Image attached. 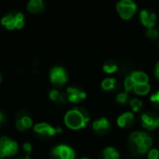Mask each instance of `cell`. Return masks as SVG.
<instances>
[{"instance_id": "6da1fadb", "label": "cell", "mask_w": 159, "mask_h": 159, "mask_svg": "<svg viewBox=\"0 0 159 159\" xmlns=\"http://www.w3.org/2000/svg\"><path fill=\"white\" fill-rule=\"evenodd\" d=\"M64 121L68 128L79 129L87 126L89 121V116L84 108H74L65 115Z\"/></svg>"}, {"instance_id": "7a4b0ae2", "label": "cell", "mask_w": 159, "mask_h": 159, "mask_svg": "<svg viewBox=\"0 0 159 159\" xmlns=\"http://www.w3.org/2000/svg\"><path fill=\"white\" fill-rule=\"evenodd\" d=\"M131 145L139 154H145L152 146V138L145 132L134 131L129 136Z\"/></svg>"}, {"instance_id": "3957f363", "label": "cell", "mask_w": 159, "mask_h": 159, "mask_svg": "<svg viewBox=\"0 0 159 159\" xmlns=\"http://www.w3.org/2000/svg\"><path fill=\"white\" fill-rule=\"evenodd\" d=\"M116 10L123 20H129L136 13L137 6L132 0H121L116 5Z\"/></svg>"}, {"instance_id": "277c9868", "label": "cell", "mask_w": 159, "mask_h": 159, "mask_svg": "<svg viewBox=\"0 0 159 159\" xmlns=\"http://www.w3.org/2000/svg\"><path fill=\"white\" fill-rule=\"evenodd\" d=\"M142 125L148 130H154L159 127V116L157 114L147 112L142 115Z\"/></svg>"}, {"instance_id": "5b68a950", "label": "cell", "mask_w": 159, "mask_h": 159, "mask_svg": "<svg viewBox=\"0 0 159 159\" xmlns=\"http://www.w3.org/2000/svg\"><path fill=\"white\" fill-rule=\"evenodd\" d=\"M55 159H75V152L67 145H59L52 150Z\"/></svg>"}, {"instance_id": "8992f818", "label": "cell", "mask_w": 159, "mask_h": 159, "mask_svg": "<svg viewBox=\"0 0 159 159\" xmlns=\"http://www.w3.org/2000/svg\"><path fill=\"white\" fill-rule=\"evenodd\" d=\"M50 80L55 85H63L67 81L65 70L61 67H54L50 71Z\"/></svg>"}, {"instance_id": "52a82bcc", "label": "cell", "mask_w": 159, "mask_h": 159, "mask_svg": "<svg viewBox=\"0 0 159 159\" xmlns=\"http://www.w3.org/2000/svg\"><path fill=\"white\" fill-rule=\"evenodd\" d=\"M140 20L143 25H144L148 29H151V28H154V26L156 25L157 15L155 13L150 12L149 10L143 9L140 13Z\"/></svg>"}, {"instance_id": "ba28073f", "label": "cell", "mask_w": 159, "mask_h": 159, "mask_svg": "<svg viewBox=\"0 0 159 159\" xmlns=\"http://www.w3.org/2000/svg\"><path fill=\"white\" fill-rule=\"evenodd\" d=\"M34 130L40 134H45V135H48V136H54L56 133L58 132H61V129H54L52 127H50L48 124L45 123H40L34 126Z\"/></svg>"}, {"instance_id": "9c48e42d", "label": "cell", "mask_w": 159, "mask_h": 159, "mask_svg": "<svg viewBox=\"0 0 159 159\" xmlns=\"http://www.w3.org/2000/svg\"><path fill=\"white\" fill-rule=\"evenodd\" d=\"M92 128H93V129L97 133L105 134L109 130V129H110V123H109V121L106 118L102 117V118H100V119H98V120L93 122Z\"/></svg>"}, {"instance_id": "30bf717a", "label": "cell", "mask_w": 159, "mask_h": 159, "mask_svg": "<svg viewBox=\"0 0 159 159\" xmlns=\"http://www.w3.org/2000/svg\"><path fill=\"white\" fill-rule=\"evenodd\" d=\"M67 92L69 93L68 99L72 102H79L86 98V93L76 88H68Z\"/></svg>"}, {"instance_id": "8fae6325", "label": "cell", "mask_w": 159, "mask_h": 159, "mask_svg": "<svg viewBox=\"0 0 159 159\" xmlns=\"http://www.w3.org/2000/svg\"><path fill=\"white\" fill-rule=\"evenodd\" d=\"M134 122V116L131 112H126L122 114L117 119V125L120 128H129Z\"/></svg>"}, {"instance_id": "7c38bea8", "label": "cell", "mask_w": 159, "mask_h": 159, "mask_svg": "<svg viewBox=\"0 0 159 159\" xmlns=\"http://www.w3.org/2000/svg\"><path fill=\"white\" fill-rule=\"evenodd\" d=\"M132 77V79L134 80V82L136 84H147L149 81V77L148 75L141 71H136L133 72L130 75Z\"/></svg>"}, {"instance_id": "4fadbf2b", "label": "cell", "mask_w": 159, "mask_h": 159, "mask_svg": "<svg viewBox=\"0 0 159 159\" xmlns=\"http://www.w3.org/2000/svg\"><path fill=\"white\" fill-rule=\"evenodd\" d=\"M150 90H151V87L148 83L147 84H136L133 89V91L139 96H144L148 94Z\"/></svg>"}, {"instance_id": "5bb4252c", "label": "cell", "mask_w": 159, "mask_h": 159, "mask_svg": "<svg viewBox=\"0 0 159 159\" xmlns=\"http://www.w3.org/2000/svg\"><path fill=\"white\" fill-rule=\"evenodd\" d=\"M119 153L113 147H107L102 152V159H118Z\"/></svg>"}, {"instance_id": "9a60e30c", "label": "cell", "mask_w": 159, "mask_h": 159, "mask_svg": "<svg viewBox=\"0 0 159 159\" xmlns=\"http://www.w3.org/2000/svg\"><path fill=\"white\" fill-rule=\"evenodd\" d=\"M116 85V80L115 78H113V77L105 78V79L102 82V89L105 90V91H110V90L115 89Z\"/></svg>"}, {"instance_id": "2e32d148", "label": "cell", "mask_w": 159, "mask_h": 159, "mask_svg": "<svg viewBox=\"0 0 159 159\" xmlns=\"http://www.w3.org/2000/svg\"><path fill=\"white\" fill-rule=\"evenodd\" d=\"M44 7L43 2L41 0H32L28 4V9L31 12H38L42 10Z\"/></svg>"}, {"instance_id": "e0dca14e", "label": "cell", "mask_w": 159, "mask_h": 159, "mask_svg": "<svg viewBox=\"0 0 159 159\" xmlns=\"http://www.w3.org/2000/svg\"><path fill=\"white\" fill-rule=\"evenodd\" d=\"M17 151H18V144L15 142H11L10 146L7 149H6L4 151H0V157H4L6 156L7 157H10V156L16 154Z\"/></svg>"}, {"instance_id": "ac0fdd59", "label": "cell", "mask_w": 159, "mask_h": 159, "mask_svg": "<svg viewBox=\"0 0 159 159\" xmlns=\"http://www.w3.org/2000/svg\"><path fill=\"white\" fill-rule=\"evenodd\" d=\"M117 70V65L114 61H107L103 65V71L106 74H113Z\"/></svg>"}, {"instance_id": "d6986e66", "label": "cell", "mask_w": 159, "mask_h": 159, "mask_svg": "<svg viewBox=\"0 0 159 159\" xmlns=\"http://www.w3.org/2000/svg\"><path fill=\"white\" fill-rule=\"evenodd\" d=\"M136 83L134 82V80L132 79L131 76H128L126 77L125 81H124V87H125V89H126V92L128 93L129 91L132 90L135 87Z\"/></svg>"}, {"instance_id": "ffe728a7", "label": "cell", "mask_w": 159, "mask_h": 159, "mask_svg": "<svg viewBox=\"0 0 159 159\" xmlns=\"http://www.w3.org/2000/svg\"><path fill=\"white\" fill-rule=\"evenodd\" d=\"M129 104H130V107H131L133 112H138L142 108V106H143V102L139 99H137V98L131 99L129 101Z\"/></svg>"}, {"instance_id": "44dd1931", "label": "cell", "mask_w": 159, "mask_h": 159, "mask_svg": "<svg viewBox=\"0 0 159 159\" xmlns=\"http://www.w3.org/2000/svg\"><path fill=\"white\" fill-rule=\"evenodd\" d=\"M49 98L52 101H56V102H64V98L56 89H53V90H51L49 92Z\"/></svg>"}, {"instance_id": "7402d4cb", "label": "cell", "mask_w": 159, "mask_h": 159, "mask_svg": "<svg viewBox=\"0 0 159 159\" xmlns=\"http://www.w3.org/2000/svg\"><path fill=\"white\" fill-rule=\"evenodd\" d=\"M128 101H129V95L127 92H121V93L117 94L116 102H119L120 104H125L128 102Z\"/></svg>"}, {"instance_id": "603a6c76", "label": "cell", "mask_w": 159, "mask_h": 159, "mask_svg": "<svg viewBox=\"0 0 159 159\" xmlns=\"http://www.w3.org/2000/svg\"><path fill=\"white\" fill-rule=\"evenodd\" d=\"M11 141L8 140L7 137H3L0 139V151H4L6 149H7L10 146Z\"/></svg>"}, {"instance_id": "cb8c5ba5", "label": "cell", "mask_w": 159, "mask_h": 159, "mask_svg": "<svg viewBox=\"0 0 159 159\" xmlns=\"http://www.w3.org/2000/svg\"><path fill=\"white\" fill-rule=\"evenodd\" d=\"M146 35L150 39H157L159 36V32L157 29H155V28H151V29H148L147 30Z\"/></svg>"}, {"instance_id": "d4e9b609", "label": "cell", "mask_w": 159, "mask_h": 159, "mask_svg": "<svg viewBox=\"0 0 159 159\" xmlns=\"http://www.w3.org/2000/svg\"><path fill=\"white\" fill-rule=\"evenodd\" d=\"M150 100H151V102H152V103L154 104L155 107L159 108V91L156 92L155 94H153L151 96Z\"/></svg>"}, {"instance_id": "484cf974", "label": "cell", "mask_w": 159, "mask_h": 159, "mask_svg": "<svg viewBox=\"0 0 159 159\" xmlns=\"http://www.w3.org/2000/svg\"><path fill=\"white\" fill-rule=\"evenodd\" d=\"M159 151L157 149H151L148 153V159H158Z\"/></svg>"}, {"instance_id": "4316f807", "label": "cell", "mask_w": 159, "mask_h": 159, "mask_svg": "<svg viewBox=\"0 0 159 159\" xmlns=\"http://www.w3.org/2000/svg\"><path fill=\"white\" fill-rule=\"evenodd\" d=\"M15 20V18L12 16V15H7L6 17H4L1 20V22L4 24V25H7L8 23H10L11 21H14Z\"/></svg>"}, {"instance_id": "83f0119b", "label": "cell", "mask_w": 159, "mask_h": 159, "mask_svg": "<svg viewBox=\"0 0 159 159\" xmlns=\"http://www.w3.org/2000/svg\"><path fill=\"white\" fill-rule=\"evenodd\" d=\"M20 119H21V121H22V123H23L25 129H26V128H30V127L32 126V120H31L30 117H28V116H23V117L20 118Z\"/></svg>"}, {"instance_id": "f1b7e54d", "label": "cell", "mask_w": 159, "mask_h": 159, "mask_svg": "<svg viewBox=\"0 0 159 159\" xmlns=\"http://www.w3.org/2000/svg\"><path fill=\"white\" fill-rule=\"evenodd\" d=\"M16 126H17V128H18L20 130H24V129H25V127H24V125H23V123H22L21 119L17 120V122H16Z\"/></svg>"}, {"instance_id": "f546056e", "label": "cell", "mask_w": 159, "mask_h": 159, "mask_svg": "<svg viewBox=\"0 0 159 159\" xmlns=\"http://www.w3.org/2000/svg\"><path fill=\"white\" fill-rule=\"evenodd\" d=\"M22 26H23V20H16V22H15V27L16 28H21Z\"/></svg>"}, {"instance_id": "4dcf8cb0", "label": "cell", "mask_w": 159, "mask_h": 159, "mask_svg": "<svg viewBox=\"0 0 159 159\" xmlns=\"http://www.w3.org/2000/svg\"><path fill=\"white\" fill-rule=\"evenodd\" d=\"M23 148H24V150H25L27 153H30V152H31V149H32V146H31V144H29V143H25V144L23 145Z\"/></svg>"}, {"instance_id": "1f68e13d", "label": "cell", "mask_w": 159, "mask_h": 159, "mask_svg": "<svg viewBox=\"0 0 159 159\" xmlns=\"http://www.w3.org/2000/svg\"><path fill=\"white\" fill-rule=\"evenodd\" d=\"M15 19H16V20H23V14L22 13H18L15 16Z\"/></svg>"}, {"instance_id": "d6a6232c", "label": "cell", "mask_w": 159, "mask_h": 159, "mask_svg": "<svg viewBox=\"0 0 159 159\" xmlns=\"http://www.w3.org/2000/svg\"><path fill=\"white\" fill-rule=\"evenodd\" d=\"M15 22H16V20H15L14 21H11V22H10V23H8L7 25H6V26H7V29H9V30L13 29V28L15 27Z\"/></svg>"}, {"instance_id": "836d02e7", "label": "cell", "mask_w": 159, "mask_h": 159, "mask_svg": "<svg viewBox=\"0 0 159 159\" xmlns=\"http://www.w3.org/2000/svg\"><path fill=\"white\" fill-rule=\"evenodd\" d=\"M155 75L159 79V61L157 63V66H156V70H155Z\"/></svg>"}, {"instance_id": "e575fe53", "label": "cell", "mask_w": 159, "mask_h": 159, "mask_svg": "<svg viewBox=\"0 0 159 159\" xmlns=\"http://www.w3.org/2000/svg\"><path fill=\"white\" fill-rule=\"evenodd\" d=\"M3 119H4V116H3V115H2V114L0 113V123H1L2 121H3Z\"/></svg>"}, {"instance_id": "d590c367", "label": "cell", "mask_w": 159, "mask_h": 159, "mask_svg": "<svg viewBox=\"0 0 159 159\" xmlns=\"http://www.w3.org/2000/svg\"><path fill=\"white\" fill-rule=\"evenodd\" d=\"M23 159H31V158H30L29 157H24V158H23Z\"/></svg>"}, {"instance_id": "8d00e7d4", "label": "cell", "mask_w": 159, "mask_h": 159, "mask_svg": "<svg viewBox=\"0 0 159 159\" xmlns=\"http://www.w3.org/2000/svg\"><path fill=\"white\" fill-rule=\"evenodd\" d=\"M82 159H88V158H82Z\"/></svg>"}, {"instance_id": "74e56055", "label": "cell", "mask_w": 159, "mask_h": 159, "mask_svg": "<svg viewBox=\"0 0 159 159\" xmlns=\"http://www.w3.org/2000/svg\"><path fill=\"white\" fill-rule=\"evenodd\" d=\"M0 80H1V77H0Z\"/></svg>"}]
</instances>
